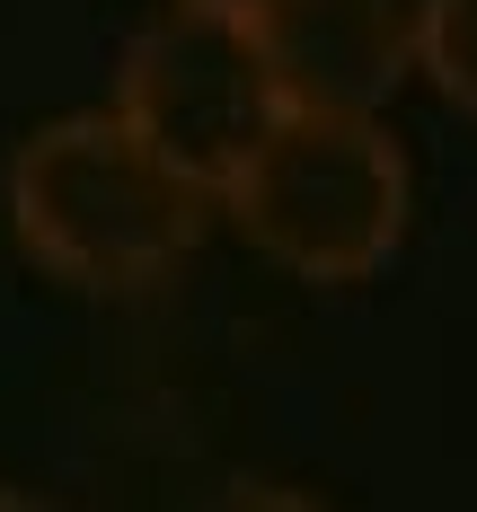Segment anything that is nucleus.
<instances>
[{"label": "nucleus", "mask_w": 477, "mask_h": 512, "mask_svg": "<svg viewBox=\"0 0 477 512\" xmlns=\"http://www.w3.org/2000/svg\"><path fill=\"white\" fill-rule=\"evenodd\" d=\"M204 512H327V504L301 495V486H274V477H239V486H221Z\"/></svg>", "instance_id": "6"}, {"label": "nucleus", "mask_w": 477, "mask_h": 512, "mask_svg": "<svg viewBox=\"0 0 477 512\" xmlns=\"http://www.w3.org/2000/svg\"><path fill=\"white\" fill-rule=\"evenodd\" d=\"M283 71H274V45L248 18H212V9H159L151 27L124 45L115 62V115L168 151L204 195H221L257 142L283 124Z\"/></svg>", "instance_id": "3"}, {"label": "nucleus", "mask_w": 477, "mask_h": 512, "mask_svg": "<svg viewBox=\"0 0 477 512\" xmlns=\"http://www.w3.org/2000/svg\"><path fill=\"white\" fill-rule=\"evenodd\" d=\"M186 9H212V18H248V27H274L283 0H186Z\"/></svg>", "instance_id": "7"}, {"label": "nucleus", "mask_w": 477, "mask_h": 512, "mask_svg": "<svg viewBox=\"0 0 477 512\" xmlns=\"http://www.w3.org/2000/svg\"><path fill=\"white\" fill-rule=\"evenodd\" d=\"M221 204H230V221L274 265H292L310 283H363L407 239L416 168H407L398 133L380 115H354V106H283V124L221 186Z\"/></svg>", "instance_id": "2"}, {"label": "nucleus", "mask_w": 477, "mask_h": 512, "mask_svg": "<svg viewBox=\"0 0 477 512\" xmlns=\"http://www.w3.org/2000/svg\"><path fill=\"white\" fill-rule=\"evenodd\" d=\"M0 512H53L45 495H27V486H0Z\"/></svg>", "instance_id": "8"}, {"label": "nucleus", "mask_w": 477, "mask_h": 512, "mask_svg": "<svg viewBox=\"0 0 477 512\" xmlns=\"http://www.w3.org/2000/svg\"><path fill=\"white\" fill-rule=\"evenodd\" d=\"M0 204L18 248L71 292H159L186 248L204 239V186L151 151L115 106L98 115H53L36 124L9 168H0Z\"/></svg>", "instance_id": "1"}, {"label": "nucleus", "mask_w": 477, "mask_h": 512, "mask_svg": "<svg viewBox=\"0 0 477 512\" xmlns=\"http://www.w3.org/2000/svg\"><path fill=\"white\" fill-rule=\"evenodd\" d=\"M416 71L477 115V0H416Z\"/></svg>", "instance_id": "5"}, {"label": "nucleus", "mask_w": 477, "mask_h": 512, "mask_svg": "<svg viewBox=\"0 0 477 512\" xmlns=\"http://www.w3.org/2000/svg\"><path fill=\"white\" fill-rule=\"evenodd\" d=\"M283 98L292 106H371L398 89V71L416 62V9L398 0H283V18L265 27Z\"/></svg>", "instance_id": "4"}]
</instances>
